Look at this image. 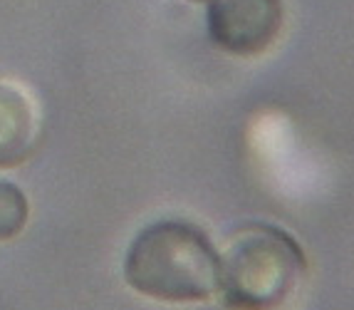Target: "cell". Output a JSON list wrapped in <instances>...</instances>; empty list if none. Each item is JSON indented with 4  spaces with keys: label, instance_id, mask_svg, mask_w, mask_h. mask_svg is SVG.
Here are the masks:
<instances>
[{
    "label": "cell",
    "instance_id": "obj_5",
    "mask_svg": "<svg viewBox=\"0 0 354 310\" xmlns=\"http://www.w3.org/2000/svg\"><path fill=\"white\" fill-rule=\"evenodd\" d=\"M30 216V203L25 191L12 181L0 179V241L15 239L25 228Z\"/></svg>",
    "mask_w": 354,
    "mask_h": 310
},
{
    "label": "cell",
    "instance_id": "obj_1",
    "mask_svg": "<svg viewBox=\"0 0 354 310\" xmlns=\"http://www.w3.org/2000/svg\"><path fill=\"white\" fill-rule=\"evenodd\" d=\"M218 250L201 228L161 219L136 233L124 256L131 291L159 303H203L218 293Z\"/></svg>",
    "mask_w": 354,
    "mask_h": 310
},
{
    "label": "cell",
    "instance_id": "obj_2",
    "mask_svg": "<svg viewBox=\"0 0 354 310\" xmlns=\"http://www.w3.org/2000/svg\"><path fill=\"white\" fill-rule=\"evenodd\" d=\"M218 258V295L233 310H278L305 273L300 244L275 224L238 226Z\"/></svg>",
    "mask_w": 354,
    "mask_h": 310
},
{
    "label": "cell",
    "instance_id": "obj_6",
    "mask_svg": "<svg viewBox=\"0 0 354 310\" xmlns=\"http://www.w3.org/2000/svg\"><path fill=\"white\" fill-rule=\"evenodd\" d=\"M186 3H191V6H206L208 0H186Z\"/></svg>",
    "mask_w": 354,
    "mask_h": 310
},
{
    "label": "cell",
    "instance_id": "obj_3",
    "mask_svg": "<svg viewBox=\"0 0 354 310\" xmlns=\"http://www.w3.org/2000/svg\"><path fill=\"white\" fill-rule=\"evenodd\" d=\"M283 0H208L206 30L218 50L236 57L263 55L283 30Z\"/></svg>",
    "mask_w": 354,
    "mask_h": 310
},
{
    "label": "cell",
    "instance_id": "obj_4",
    "mask_svg": "<svg viewBox=\"0 0 354 310\" xmlns=\"http://www.w3.org/2000/svg\"><path fill=\"white\" fill-rule=\"evenodd\" d=\"M42 131L37 100L23 82L0 78V169H15L32 156Z\"/></svg>",
    "mask_w": 354,
    "mask_h": 310
}]
</instances>
